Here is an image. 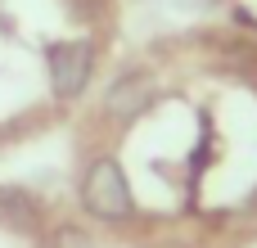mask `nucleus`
I'll list each match as a JSON object with an SVG mask.
<instances>
[{
	"mask_svg": "<svg viewBox=\"0 0 257 248\" xmlns=\"http://www.w3.org/2000/svg\"><path fill=\"white\" fill-rule=\"evenodd\" d=\"M45 63H50V86H54V95H59V99H72V95H81L86 81H90L95 50H90V41H59V45H50Z\"/></svg>",
	"mask_w": 257,
	"mask_h": 248,
	"instance_id": "2",
	"label": "nucleus"
},
{
	"mask_svg": "<svg viewBox=\"0 0 257 248\" xmlns=\"http://www.w3.org/2000/svg\"><path fill=\"white\" fill-rule=\"evenodd\" d=\"M50 248H90V239H86L77 226H59V230L50 235Z\"/></svg>",
	"mask_w": 257,
	"mask_h": 248,
	"instance_id": "5",
	"label": "nucleus"
},
{
	"mask_svg": "<svg viewBox=\"0 0 257 248\" xmlns=\"http://www.w3.org/2000/svg\"><path fill=\"white\" fill-rule=\"evenodd\" d=\"M0 212H5L14 226H27V221L36 217V212H32V203H27L18 190H0Z\"/></svg>",
	"mask_w": 257,
	"mask_h": 248,
	"instance_id": "4",
	"label": "nucleus"
},
{
	"mask_svg": "<svg viewBox=\"0 0 257 248\" xmlns=\"http://www.w3.org/2000/svg\"><path fill=\"white\" fill-rule=\"evenodd\" d=\"M81 203L90 217L99 221H122L131 217V190H126V176L113 158H95L86 181H81Z\"/></svg>",
	"mask_w": 257,
	"mask_h": 248,
	"instance_id": "1",
	"label": "nucleus"
},
{
	"mask_svg": "<svg viewBox=\"0 0 257 248\" xmlns=\"http://www.w3.org/2000/svg\"><path fill=\"white\" fill-rule=\"evenodd\" d=\"M149 99H154V77H149V72H126V77H117V81L108 86L104 113H108L113 122H131V117H140V113L149 108Z\"/></svg>",
	"mask_w": 257,
	"mask_h": 248,
	"instance_id": "3",
	"label": "nucleus"
}]
</instances>
